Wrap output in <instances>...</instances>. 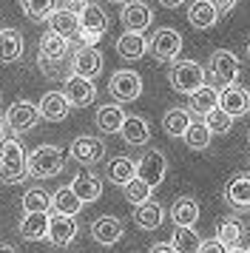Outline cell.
Returning <instances> with one entry per match:
<instances>
[{"instance_id": "obj_1", "label": "cell", "mask_w": 250, "mask_h": 253, "mask_svg": "<svg viewBox=\"0 0 250 253\" xmlns=\"http://www.w3.org/2000/svg\"><path fill=\"white\" fill-rule=\"evenodd\" d=\"M71 54V40L57 32H45L40 37V57H37V66L45 77H60V71L66 69V60Z\"/></svg>"}, {"instance_id": "obj_2", "label": "cell", "mask_w": 250, "mask_h": 253, "mask_svg": "<svg viewBox=\"0 0 250 253\" xmlns=\"http://www.w3.org/2000/svg\"><path fill=\"white\" fill-rule=\"evenodd\" d=\"M29 176V168H26V151L17 142L14 134L9 137H0V182L14 185L23 182Z\"/></svg>"}, {"instance_id": "obj_3", "label": "cell", "mask_w": 250, "mask_h": 253, "mask_svg": "<svg viewBox=\"0 0 250 253\" xmlns=\"http://www.w3.org/2000/svg\"><path fill=\"white\" fill-rule=\"evenodd\" d=\"M26 168L32 179H51L66 168V157L57 145H37L32 154H26Z\"/></svg>"}, {"instance_id": "obj_4", "label": "cell", "mask_w": 250, "mask_h": 253, "mask_svg": "<svg viewBox=\"0 0 250 253\" xmlns=\"http://www.w3.org/2000/svg\"><path fill=\"white\" fill-rule=\"evenodd\" d=\"M105 32H108V14H105V9L85 0L80 6V35H77L83 40V46H97Z\"/></svg>"}, {"instance_id": "obj_5", "label": "cell", "mask_w": 250, "mask_h": 253, "mask_svg": "<svg viewBox=\"0 0 250 253\" xmlns=\"http://www.w3.org/2000/svg\"><path fill=\"white\" fill-rule=\"evenodd\" d=\"M168 80L173 85V91L191 97L199 85H205V69L196 60H176L168 71Z\"/></svg>"}, {"instance_id": "obj_6", "label": "cell", "mask_w": 250, "mask_h": 253, "mask_svg": "<svg viewBox=\"0 0 250 253\" xmlns=\"http://www.w3.org/2000/svg\"><path fill=\"white\" fill-rule=\"evenodd\" d=\"M148 48H151V54L159 63H176V57L182 54V35L176 29H170V26L157 29V35L151 37Z\"/></svg>"}, {"instance_id": "obj_7", "label": "cell", "mask_w": 250, "mask_h": 253, "mask_svg": "<svg viewBox=\"0 0 250 253\" xmlns=\"http://www.w3.org/2000/svg\"><path fill=\"white\" fill-rule=\"evenodd\" d=\"M208 71H210V77H213L222 88L230 85V83L239 80V71H242V63L233 51H227V48H216L213 54H210V63H208Z\"/></svg>"}, {"instance_id": "obj_8", "label": "cell", "mask_w": 250, "mask_h": 253, "mask_svg": "<svg viewBox=\"0 0 250 253\" xmlns=\"http://www.w3.org/2000/svg\"><path fill=\"white\" fill-rule=\"evenodd\" d=\"M6 128H9L11 134H26V131H32L43 117H40V108L29 100H17V103L9 105V111H6Z\"/></svg>"}, {"instance_id": "obj_9", "label": "cell", "mask_w": 250, "mask_h": 253, "mask_svg": "<svg viewBox=\"0 0 250 253\" xmlns=\"http://www.w3.org/2000/svg\"><path fill=\"white\" fill-rule=\"evenodd\" d=\"M108 91L117 103H134L139 100V94H142V77L136 74V71H128V69H120L111 74V80H108Z\"/></svg>"}, {"instance_id": "obj_10", "label": "cell", "mask_w": 250, "mask_h": 253, "mask_svg": "<svg viewBox=\"0 0 250 253\" xmlns=\"http://www.w3.org/2000/svg\"><path fill=\"white\" fill-rule=\"evenodd\" d=\"M63 94H66V100L71 103V108H85V105L94 103L97 85H94V80H88V77L71 71V74L66 77V83H63Z\"/></svg>"}, {"instance_id": "obj_11", "label": "cell", "mask_w": 250, "mask_h": 253, "mask_svg": "<svg viewBox=\"0 0 250 253\" xmlns=\"http://www.w3.org/2000/svg\"><path fill=\"white\" fill-rule=\"evenodd\" d=\"M165 173H168V160H165V154H162V151L151 148V151H145V154L136 160V176H139V179H145L151 188L162 185Z\"/></svg>"}, {"instance_id": "obj_12", "label": "cell", "mask_w": 250, "mask_h": 253, "mask_svg": "<svg viewBox=\"0 0 250 253\" xmlns=\"http://www.w3.org/2000/svg\"><path fill=\"white\" fill-rule=\"evenodd\" d=\"M71 160L80 162V165H94V162L105 160V142L100 137H91V134H83L71 142Z\"/></svg>"}, {"instance_id": "obj_13", "label": "cell", "mask_w": 250, "mask_h": 253, "mask_svg": "<svg viewBox=\"0 0 250 253\" xmlns=\"http://www.w3.org/2000/svg\"><path fill=\"white\" fill-rule=\"evenodd\" d=\"M77 219L74 216H66V213H51L48 216V236L45 239L51 242V245H57V248H68L71 242L77 239Z\"/></svg>"}, {"instance_id": "obj_14", "label": "cell", "mask_w": 250, "mask_h": 253, "mask_svg": "<svg viewBox=\"0 0 250 253\" xmlns=\"http://www.w3.org/2000/svg\"><path fill=\"white\" fill-rule=\"evenodd\" d=\"M219 108H225L227 114L233 117H245L250 111V91L239 83H230L219 91Z\"/></svg>"}, {"instance_id": "obj_15", "label": "cell", "mask_w": 250, "mask_h": 253, "mask_svg": "<svg viewBox=\"0 0 250 253\" xmlns=\"http://www.w3.org/2000/svg\"><path fill=\"white\" fill-rule=\"evenodd\" d=\"M120 20H123V26L128 32H145L154 23V12L142 0H125L123 12H120Z\"/></svg>"}, {"instance_id": "obj_16", "label": "cell", "mask_w": 250, "mask_h": 253, "mask_svg": "<svg viewBox=\"0 0 250 253\" xmlns=\"http://www.w3.org/2000/svg\"><path fill=\"white\" fill-rule=\"evenodd\" d=\"M71 71L94 80L102 71V51L97 46H80L74 51V57H71Z\"/></svg>"}, {"instance_id": "obj_17", "label": "cell", "mask_w": 250, "mask_h": 253, "mask_svg": "<svg viewBox=\"0 0 250 253\" xmlns=\"http://www.w3.org/2000/svg\"><path fill=\"white\" fill-rule=\"evenodd\" d=\"M91 239L97 242V245H105V248H111L117 242L123 239V222L117 216H97L91 222Z\"/></svg>"}, {"instance_id": "obj_18", "label": "cell", "mask_w": 250, "mask_h": 253, "mask_svg": "<svg viewBox=\"0 0 250 253\" xmlns=\"http://www.w3.org/2000/svg\"><path fill=\"white\" fill-rule=\"evenodd\" d=\"M48 211H26L20 219V225H17V230H20V236L26 242H40L48 236Z\"/></svg>"}, {"instance_id": "obj_19", "label": "cell", "mask_w": 250, "mask_h": 253, "mask_svg": "<svg viewBox=\"0 0 250 253\" xmlns=\"http://www.w3.org/2000/svg\"><path fill=\"white\" fill-rule=\"evenodd\" d=\"M48 29L57 32V35L63 37H77L80 35V12L77 9H71V6H60L54 12L48 14Z\"/></svg>"}, {"instance_id": "obj_20", "label": "cell", "mask_w": 250, "mask_h": 253, "mask_svg": "<svg viewBox=\"0 0 250 253\" xmlns=\"http://www.w3.org/2000/svg\"><path fill=\"white\" fill-rule=\"evenodd\" d=\"M37 108H40V117L43 120H48V123H63L68 117V111H71V103L66 100L63 91H45L40 97Z\"/></svg>"}, {"instance_id": "obj_21", "label": "cell", "mask_w": 250, "mask_h": 253, "mask_svg": "<svg viewBox=\"0 0 250 253\" xmlns=\"http://www.w3.org/2000/svg\"><path fill=\"white\" fill-rule=\"evenodd\" d=\"M68 185H71V191L83 199V205H91V202H97V199L102 196V179L97 176V173L80 171Z\"/></svg>"}, {"instance_id": "obj_22", "label": "cell", "mask_w": 250, "mask_h": 253, "mask_svg": "<svg viewBox=\"0 0 250 253\" xmlns=\"http://www.w3.org/2000/svg\"><path fill=\"white\" fill-rule=\"evenodd\" d=\"M120 137H123V142H128V145L142 148L145 142H151V126H148V120H142V117L128 114L123 128H120Z\"/></svg>"}, {"instance_id": "obj_23", "label": "cell", "mask_w": 250, "mask_h": 253, "mask_svg": "<svg viewBox=\"0 0 250 253\" xmlns=\"http://www.w3.org/2000/svg\"><path fill=\"white\" fill-rule=\"evenodd\" d=\"M219 17H222V14H219V9H216L210 0H193L191 6H188V23H191L193 29H199V32L213 29Z\"/></svg>"}, {"instance_id": "obj_24", "label": "cell", "mask_w": 250, "mask_h": 253, "mask_svg": "<svg viewBox=\"0 0 250 253\" xmlns=\"http://www.w3.org/2000/svg\"><path fill=\"white\" fill-rule=\"evenodd\" d=\"M148 51V40L142 32H128L125 29V35H120L117 40V54L123 60H142Z\"/></svg>"}, {"instance_id": "obj_25", "label": "cell", "mask_w": 250, "mask_h": 253, "mask_svg": "<svg viewBox=\"0 0 250 253\" xmlns=\"http://www.w3.org/2000/svg\"><path fill=\"white\" fill-rule=\"evenodd\" d=\"M26 51V40L17 29H0V63H17Z\"/></svg>"}, {"instance_id": "obj_26", "label": "cell", "mask_w": 250, "mask_h": 253, "mask_svg": "<svg viewBox=\"0 0 250 253\" xmlns=\"http://www.w3.org/2000/svg\"><path fill=\"white\" fill-rule=\"evenodd\" d=\"M225 199L230 208H236V211H248L250 208V176L248 173H239L233 176L225 188Z\"/></svg>"}, {"instance_id": "obj_27", "label": "cell", "mask_w": 250, "mask_h": 253, "mask_svg": "<svg viewBox=\"0 0 250 253\" xmlns=\"http://www.w3.org/2000/svg\"><path fill=\"white\" fill-rule=\"evenodd\" d=\"M94 123H97V128H100L102 134H120V128H123V123H125L123 105H117V103L100 105V108H97V117H94Z\"/></svg>"}, {"instance_id": "obj_28", "label": "cell", "mask_w": 250, "mask_h": 253, "mask_svg": "<svg viewBox=\"0 0 250 253\" xmlns=\"http://www.w3.org/2000/svg\"><path fill=\"white\" fill-rule=\"evenodd\" d=\"M134 222H136V228H142V230H157L165 222V208L159 202H154V199H148L142 205H136Z\"/></svg>"}, {"instance_id": "obj_29", "label": "cell", "mask_w": 250, "mask_h": 253, "mask_svg": "<svg viewBox=\"0 0 250 253\" xmlns=\"http://www.w3.org/2000/svg\"><path fill=\"white\" fill-rule=\"evenodd\" d=\"M170 219H173V228H193L196 219H199V202L191 196H182L173 202L170 208Z\"/></svg>"}, {"instance_id": "obj_30", "label": "cell", "mask_w": 250, "mask_h": 253, "mask_svg": "<svg viewBox=\"0 0 250 253\" xmlns=\"http://www.w3.org/2000/svg\"><path fill=\"white\" fill-rule=\"evenodd\" d=\"M136 176V160L131 157H114L105 162V179L114 185H125L128 179Z\"/></svg>"}, {"instance_id": "obj_31", "label": "cell", "mask_w": 250, "mask_h": 253, "mask_svg": "<svg viewBox=\"0 0 250 253\" xmlns=\"http://www.w3.org/2000/svg\"><path fill=\"white\" fill-rule=\"evenodd\" d=\"M245 236H248V225L245 222H239V219L227 216L219 222V230H216V239L222 242L225 248H239L242 242H245Z\"/></svg>"}, {"instance_id": "obj_32", "label": "cell", "mask_w": 250, "mask_h": 253, "mask_svg": "<svg viewBox=\"0 0 250 253\" xmlns=\"http://www.w3.org/2000/svg\"><path fill=\"white\" fill-rule=\"evenodd\" d=\"M51 211L54 213H66V216H77L80 211H83V199L71 191V185L57 188L54 194H51Z\"/></svg>"}, {"instance_id": "obj_33", "label": "cell", "mask_w": 250, "mask_h": 253, "mask_svg": "<svg viewBox=\"0 0 250 253\" xmlns=\"http://www.w3.org/2000/svg\"><path fill=\"white\" fill-rule=\"evenodd\" d=\"M216 105H219V88L216 85H199L196 91L191 94V114L196 117H205L208 111H213Z\"/></svg>"}, {"instance_id": "obj_34", "label": "cell", "mask_w": 250, "mask_h": 253, "mask_svg": "<svg viewBox=\"0 0 250 253\" xmlns=\"http://www.w3.org/2000/svg\"><path fill=\"white\" fill-rule=\"evenodd\" d=\"M188 126H191V108H168L162 117V128L168 137H185Z\"/></svg>"}, {"instance_id": "obj_35", "label": "cell", "mask_w": 250, "mask_h": 253, "mask_svg": "<svg viewBox=\"0 0 250 253\" xmlns=\"http://www.w3.org/2000/svg\"><path fill=\"white\" fill-rule=\"evenodd\" d=\"M210 137H213V131L208 128V123L205 120H191V126H188V131H185V142H188V148L193 151H205L208 145H210Z\"/></svg>"}, {"instance_id": "obj_36", "label": "cell", "mask_w": 250, "mask_h": 253, "mask_svg": "<svg viewBox=\"0 0 250 253\" xmlns=\"http://www.w3.org/2000/svg\"><path fill=\"white\" fill-rule=\"evenodd\" d=\"M170 245L176 248V253H199L202 248V239L193 228H176L173 236H170Z\"/></svg>"}, {"instance_id": "obj_37", "label": "cell", "mask_w": 250, "mask_h": 253, "mask_svg": "<svg viewBox=\"0 0 250 253\" xmlns=\"http://www.w3.org/2000/svg\"><path fill=\"white\" fill-rule=\"evenodd\" d=\"M20 6L29 20L40 23V20H48V14L57 9V0H20Z\"/></svg>"}, {"instance_id": "obj_38", "label": "cell", "mask_w": 250, "mask_h": 253, "mask_svg": "<svg viewBox=\"0 0 250 253\" xmlns=\"http://www.w3.org/2000/svg\"><path fill=\"white\" fill-rule=\"evenodd\" d=\"M151 185L145 182V179H139V176H134V179H128V182L123 185V194L125 199L131 202V205H142V202H148L151 199Z\"/></svg>"}, {"instance_id": "obj_39", "label": "cell", "mask_w": 250, "mask_h": 253, "mask_svg": "<svg viewBox=\"0 0 250 253\" xmlns=\"http://www.w3.org/2000/svg\"><path fill=\"white\" fill-rule=\"evenodd\" d=\"M23 211H51V194L43 188H29L23 194Z\"/></svg>"}, {"instance_id": "obj_40", "label": "cell", "mask_w": 250, "mask_h": 253, "mask_svg": "<svg viewBox=\"0 0 250 253\" xmlns=\"http://www.w3.org/2000/svg\"><path fill=\"white\" fill-rule=\"evenodd\" d=\"M205 123H208V128H210L213 134H227V131L233 128V117L227 114L225 108H219V105H216L213 111H208V114H205Z\"/></svg>"}, {"instance_id": "obj_41", "label": "cell", "mask_w": 250, "mask_h": 253, "mask_svg": "<svg viewBox=\"0 0 250 253\" xmlns=\"http://www.w3.org/2000/svg\"><path fill=\"white\" fill-rule=\"evenodd\" d=\"M199 253H227V248H225L219 239H210V242H202Z\"/></svg>"}, {"instance_id": "obj_42", "label": "cell", "mask_w": 250, "mask_h": 253, "mask_svg": "<svg viewBox=\"0 0 250 253\" xmlns=\"http://www.w3.org/2000/svg\"><path fill=\"white\" fill-rule=\"evenodd\" d=\"M216 9H219V14H225V12H230L233 6H236V0H210Z\"/></svg>"}, {"instance_id": "obj_43", "label": "cell", "mask_w": 250, "mask_h": 253, "mask_svg": "<svg viewBox=\"0 0 250 253\" xmlns=\"http://www.w3.org/2000/svg\"><path fill=\"white\" fill-rule=\"evenodd\" d=\"M148 253H176V248H173V245H168V242H159V245H154Z\"/></svg>"}, {"instance_id": "obj_44", "label": "cell", "mask_w": 250, "mask_h": 253, "mask_svg": "<svg viewBox=\"0 0 250 253\" xmlns=\"http://www.w3.org/2000/svg\"><path fill=\"white\" fill-rule=\"evenodd\" d=\"M159 3H162V6H168V9H176V6L185 3V0H159Z\"/></svg>"}, {"instance_id": "obj_45", "label": "cell", "mask_w": 250, "mask_h": 253, "mask_svg": "<svg viewBox=\"0 0 250 253\" xmlns=\"http://www.w3.org/2000/svg\"><path fill=\"white\" fill-rule=\"evenodd\" d=\"M0 253H17V251H14L11 245H3V242H0Z\"/></svg>"}, {"instance_id": "obj_46", "label": "cell", "mask_w": 250, "mask_h": 253, "mask_svg": "<svg viewBox=\"0 0 250 253\" xmlns=\"http://www.w3.org/2000/svg\"><path fill=\"white\" fill-rule=\"evenodd\" d=\"M3 131H6V117H0V137H3Z\"/></svg>"}, {"instance_id": "obj_47", "label": "cell", "mask_w": 250, "mask_h": 253, "mask_svg": "<svg viewBox=\"0 0 250 253\" xmlns=\"http://www.w3.org/2000/svg\"><path fill=\"white\" fill-rule=\"evenodd\" d=\"M227 253H248V251H242V245H239V248H227Z\"/></svg>"}, {"instance_id": "obj_48", "label": "cell", "mask_w": 250, "mask_h": 253, "mask_svg": "<svg viewBox=\"0 0 250 253\" xmlns=\"http://www.w3.org/2000/svg\"><path fill=\"white\" fill-rule=\"evenodd\" d=\"M111 3H125V0H111Z\"/></svg>"}, {"instance_id": "obj_49", "label": "cell", "mask_w": 250, "mask_h": 253, "mask_svg": "<svg viewBox=\"0 0 250 253\" xmlns=\"http://www.w3.org/2000/svg\"><path fill=\"white\" fill-rule=\"evenodd\" d=\"M248 57H250V46H248Z\"/></svg>"}, {"instance_id": "obj_50", "label": "cell", "mask_w": 250, "mask_h": 253, "mask_svg": "<svg viewBox=\"0 0 250 253\" xmlns=\"http://www.w3.org/2000/svg\"><path fill=\"white\" fill-rule=\"evenodd\" d=\"M248 253H250V248H248Z\"/></svg>"}, {"instance_id": "obj_51", "label": "cell", "mask_w": 250, "mask_h": 253, "mask_svg": "<svg viewBox=\"0 0 250 253\" xmlns=\"http://www.w3.org/2000/svg\"><path fill=\"white\" fill-rule=\"evenodd\" d=\"M0 29H3V26H0Z\"/></svg>"}]
</instances>
